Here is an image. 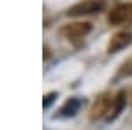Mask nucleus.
<instances>
[{"instance_id":"f257e3e1","label":"nucleus","mask_w":132,"mask_h":130,"mask_svg":"<svg viewBox=\"0 0 132 130\" xmlns=\"http://www.w3.org/2000/svg\"><path fill=\"white\" fill-rule=\"evenodd\" d=\"M106 7V0H83L79 4L72 5L71 9L67 11L69 16H86V14H95L101 12Z\"/></svg>"},{"instance_id":"39448f33","label":"nucleus","mask_w":132,"mask_h":130,"mask_svg":"<svg viewBox=\"0 0 132 130\" xmlns=\"http://www.w3.org/2000/svg\"><path fill=\"white\" fill-rule=\"evenodd\" d=\"M130 44H132V32L122 30L111 37L109 44H108V53H116V51L123 49V48H127Z\"/></svg>"},{"instance_id":"423d86ee","label":"nucleus","mask_w":132,"mask_h":130,"mask_svg":"<svg viewBox=\"0 0 132 130\" xmlns=\"http://www.w3.org/2000/svg\"><path fill=\"white\" fill-rule=\"evenodd\" d=\"M125 97H127V95H125V91H123V90L118 91V93L113 97V107H111L109 116H108V120H109V121L114 120V118H118V116H120V112L125 109V102H127Z\"/></svg>"},{"instance_id":"20e7f679","label":"nucleus","mask_w":132,"mask_h":130,"mask_svg":"<svg viewBox=\"0 0 132 130\" xmlns=\"http://www.w3.org/2000/svg\"><path fill=\"white\" fill-rule=\"evenodd\" d=\"M92 30V25L86 23V21H81V23H71V25H65L62 27L60 35L65 37L69 40H76V39H83L85 35H88Z\"/></svg>"},{"instance_id":"7ed1b4c3","label":"nucleus","mask_w":132,"mask_h":130,"mask_svg":"<svg viewBox=\"0 0 132 130\" xmlns=\"http://www.w3.org/2000/svg\"><path fill=\"white\" fill-rule=\"evenodd\" d=\"M108 21L111 25H132V4H120L109 12Z\"/></svg>"},{"instance_id":"6e6552de","label":"nucleus","mask_w":132,"mask_h":130,"mask_svg":"<svg viewBox=\"0 0 132 130\" xmlns=\"http://www.w3.org/2000/svg\"><path fill=\"white\" fill-rule=\"evenodd\" d=\"M56 99V93H48L46 97H44V100H42V106H44V109L46 107H50V104L53 102V100Z\"/></svg>"},{"instance_id":"f03ea898","label":"nucleus","mask_w":132,"mask_h":130,"mask_svg":"<svg viewBox=\"0 0 132 130\" xmlns=\"http://www.w3.org/2000/svg\"><path fill=\"white\" fill-rule=\"evenodd\" d=\"M111 107H113V97L109 93H102L101 97H97V100L93 102L90 109V120L92 121H97L101 118H108L109 112H111Z\"/></svg>"},{"instance_id":"1a4fd4ad","label":"nucleus","mask_w":132,"mask_h":130,"mask_svg":"<svg viewBox=\"0 0 132 130\" xmlns=\"http://www.w3.org/2000/svg\"><path fill=\"white\" fill-rule=\"evenodd\" d=\"M48 58H50V49L44 46V60H48Z\"/></svg>"},{"instance_id":"0eeeda50","label":"nucleus","mask_w":132,"mask_h":130,"mask_svg":"<svg viewBox=\"0 0 132 130\" xmlns=\"http://www.w3.org/2000/svg\"><path fill=\"white\" fill-rule=\"evenodd\" d=\"M79 107H81V100L76 99V97H72V99H69L63 106H62L60 114L62 116H74V114L79 111Z\"/></svg>"}]
</instances>
